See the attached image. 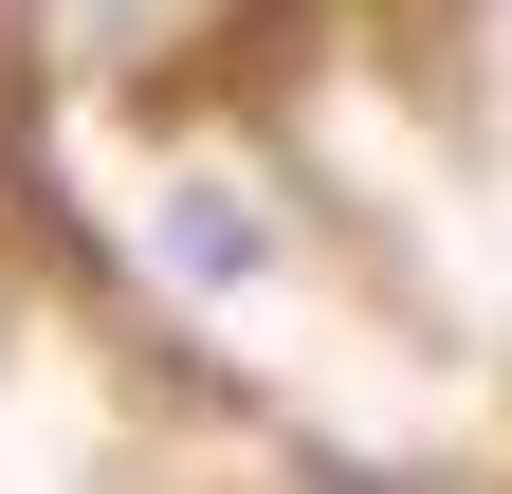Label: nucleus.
<instances>
[{
  "mask_svg": "<svg viewBox=\"0 0 512 494\" xmlns=\"http://www.w3.org/2000/svg\"><path fill=\"white\" fill-rule=\"evenodd\" d=\"M165 257L183 275H256V220L220 202V183H183V202H165Z\"/></svg>",
  "mask_w": 512,
  "mask_h": 494,
  "instance_id": "obj_1",
  "label": "nucleus"
}]
</instances>
